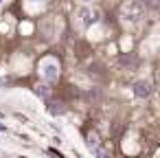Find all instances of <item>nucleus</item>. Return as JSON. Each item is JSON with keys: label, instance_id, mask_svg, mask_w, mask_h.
<instances>
[{"label": "nucleus", "instance_id": "obj_1", "mask_svg": "<svg viewBox=\"0 0 160 158\" xmlns=\"http://www.w3.org/2000/svg\"><path fill=\"white\" fill-rule=\"evenodd\" d=\"M145 18V5L140 0H127L121 9V20L127 24H138Z\"/></svg>", "mask_w": 160, "mask_h": 158}, {"label": "nucleus", "instance_id": "obj_2", "mask_svg": "<svg viewBox=\"0 0 160 158\" xmlns=\"http://www.w3.org/2000/svg\"><path fill=\"white\" fill-rule=\"evenodd\" d=\"M75 20H77V24H79L81 29H88V27H92V24H97V22L101 20V13L94 11L92 7H81V9L77 11Z\"/></svg>", "mask_w": 160, "mask_h": 158}, {"label": "nucleus", "instance_id": "obj_3", "mask_svg": "<svg viewBox=\"0 0 160 158\" xmlns=\"http://www.w3.org/2000/svg\"><path fill=\"white\" fill-rule=\"evenodd\" d=\"M40 73H42V79L46 81V84H53L57 77H59V66H57V62L55 59H44L42 62V66H40Z\"/></svg>", "mask_w": 160, "mask_h": 158}, {"label": "nucleus", "instance_id": "obj_4", "mask_svg": "<svg viewBox=\"0 0 160 158\" xmlns=\"http://www.w3.org/2000/svg\"><path fill=\"white\" fill-rule=\"evenodd\" d=\"M134 94L138 97V99H147L149 94H151V84L149 81H136V86H134Z\"/></svg>", "mask_w": 160, "mask_h": 158}, {"label": "nucleus", "instance_id": "obj_5", "mask_svg": "<svg viewBox=\"0 0 160 158\" xmlns=\"http://www.w3.org/2000/svg\"><path fill=\"white\" fill-rule=\"evenodd\" d=\"M92 154H94L97 158H110V154H108V151H105L101 145H99V147H94V149H92Z\"/></svg>", "mask_w": 160, "mask_h": 158}, {"label": "nucleus", "instance_id": "obj_6", "mask_svg": "<svg viewBox=\"0 0 160 158\" xmlns=\"http://www.w3.org/2000/svg\"><path fill=\"white\" fill-rule=\"evenodd\" d=\"M38 94H40L42 99H46V97L51 94V90H48V88H44V86H40V88H38Z\"/></svg>", "mask_w": 160, "mask_h": 158}, {"label": "nucleus", "instance_id": "obj_7", "mask_svg": "<svg viewBox=\"0 0 160 158\" xmlns=\"http://www.w3.org/2000/svg\"><path fill=\"white\" fill-rule=\"evenodd\" d=\"M81 3H92V0H81Z\"/></svg>", "mask_w": 160, "mask_h": 158}, {"label": "nucleus", "instance_id": "obj_8", "mask_svg": "<svg viewBox=\"0 0 160 158\" xmlns=\"http://www.w3.org/2000/svg\"><path fill=\"white\" fill-rule=\"evenodd\" d=\"M2 3H5V0H0V5H2Z\"/></svg>", "mask_w": 160, "mask_h": 158}]
</instances>
